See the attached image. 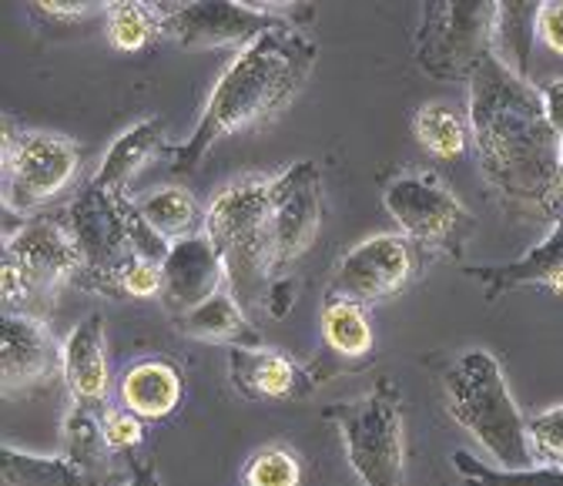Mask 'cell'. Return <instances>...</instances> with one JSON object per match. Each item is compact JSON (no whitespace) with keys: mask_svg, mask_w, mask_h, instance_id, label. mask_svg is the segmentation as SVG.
<instances>
[{"mask_svg":"<svg viewBox=\"0 0 563 486\" xmlns=\"http://www.w3.org/2000/svg\"><path fill=\"white\" fill-rule=\"evenodd\" d=\"M540 286H547L553 296H560L563 299V265H556V268H550L543 279H540Z\"/></svg>","mask_w":563,"mask_h":486,"instance_id":"39","label":"cell"},{"mask_svg":"<svg viewBox=\"0 0 563 486\" xmlns=\"http://www.w3.org/2000/svg\"><path fill=\"white\" fill-rule=\"evenodd\" d=\"M289 8L282 4H185V8H165V34L178 41L185 51L201 47H249L262 34L289 24Z\"/></svg>","mask_w":563,"mask_h":486,"instance_id":"10","label":"cell"},{"mask_svg":"<svg viewBox=\"0 0 563 486\" xmlns=\"http://www.w3.org/2000/svg\"><path fill=\"white\" fill-rule=\"evenodd\" d=\"M60 353L54 332L27 312H4L0 325V376H4V396L24 393L31 386L47 383L60 373Z\"/></svg>","mask_w":563,"mask_h":486,"instance_id":"14","label":"cell"},{"mask_svg":"<svg viewBox=\"0 0 563 486\" xmlns=\"http://www.w3.org/2000/svg\"><path fill=\"white\" fill-rule=\"evenodd\" d=\"M242 483L245 486H299L302 483V463L286 446H262L245 463Z\"/></svg>","mask_w":563,"mask_h":486,"instance_id":"30","label":"cell"},{"mask_svg":"<svg viewBox=\"0 0 563 486\" xmlns=\"http://www.w3.org/2000/svg\"><path fill=\"white\" fill-rule=\"evenodd\" d=\"M339 427L345 460L363 486H402V412L393 383H379L369 393L329 409Z\"/></svg>","mask_w":563,"mask_h":486,"instance_id":"5","label":"cell"},{"mask_svg":"<svg viewBox=\"0 0 563 486\" xmlns=\"http://www.w3.org/2000/svg\"><path fill=\"white\" fill-rule=\"evenodd\" d=\"M128 195H108L98 185H88L67 208V229L81 255V275L91 289L114 296V279L121 265L131 258L128 242Z\"/></svg>","mask_w":563,"mask_h":486,"instance_id":"9","label":"cell"},{"mask_svg":"<svg viewBox=\"0 0 563 486\" xmlns=\"http://www.w3.org/2000/svg\"><path fill=\"white\" fill-rule=\"evenodd\" d=\"M319 325H322V339L325 345L342 356V360H366L373 353V322L366 316V306L352 302L345 296L329 292L319 312Z\"/></svg>","mask_w":563,"mask_h":486,"instance_id":"24","label":"cell"},{"mask_svg":"<svg viewBox=\"0 0 563 486\" xmlns=\"http://www.w3.org/2000/svg\"><path fill=\"white\" fill-rule=\"evenodd\" d=\"M81 148L54 131L11 134L4 121V201L11 212H34L78 178Z\"/></svg>","mask_w":563,"mask_h":486,"instance_id":"8","label":"cell"},{"mask_svg":"<svg viewBox=\"0 0 563 486\" xmlns=\"http://www.w3.org/2000/svg\"><path fill=\"white\" fill-rule=\"evenodd\" d=\"M456 473L470 486H563V470L556 466H530V470H493L470 456L466 450L453 453Z\"/></svg>","mask_w":563,"mask_h":486,"instance_id":"29","label":"cell"},{"mask_svg":"<svg viewBox=\"0 0 563 486\" xmlns=\"http://www.w3.org/2000/svg\"><path fill=\"white\" fill-rule=\"evenodd\" d=\"M527 430H530L533 460L543 463V466L563 470V402H556V406L530 416Z\"/></svg>","mask_w":563,"mask_h":486,"instance_id":"31","label":"cell"},{"mask_svg":"<svg viewBox=\"0 0 563 486\" xmlns=\"http://www.w3.org/2000/svg\"><path fill=\"white\" fill-rule=\"evenodd\" d=\"M128 456H131V479H128V486H162L158 473H155V463H148L145 456H134V453H128Z\"/></svg>","mask_w":563,"mask_h":486,"instance_id":"37","label":"cell"},{"mask_svg":"<svg viewBox=\"0 0 563 486\" xmlns=\"http://www.w3.org/2000/svg\"><path fill=\"white\" fill-rule=\"evenodd\" d=\"M412 134L433 158H443V162L463 158V152L470 145V128H466L463 114L453 104H443V101H430V104H422L416 111Z\"/></svg>","mask_w":563,"mask_h":486,"instance_id":"26","label":"cell"},{"mask_svg":"<svg viewBox=\"0 0 563 486\" xmlns=\"http://www.w3.org/2000/svg\"><path fill=\"white\" fill-rule=\"evenodd\" d=\"M185 396V379L178 366L165 360H141L134 363L121 383H118V399L124 409H131L141 420H165L181 406Z\"/></svg>","mask_w":563,"mask_h":486,"instance_id":"19","label":"cell"},{"mask_svg":"<svg viewBox=\"0 0 563 486\" xmlns=\"http://www.w3.org/2000/svg\"><path fill=\"white\" fill-rule=\"evenodd\" d=\"M316 64V41L292 24H282L242 47L211 88L198 124L185 145L172 152V168L188 175L222 137L249 131L286 108L306 85Z\"/></svg>","mask_w":563,"mask_h":486,"instance_id":"2","label":"cell"},{"mask_svg":"<svg viewBox=\"0 0 563 486\" xmlns=\"http://www.w3.org/2000/svg\"><path fill=\"white\" fill-rule=\"evenodd\" d=\"M383 205L402 229V235L430 252L460 255L476 229L466 205L433 172L396 175L383 188Z\"/></svg>","mask_w":563,"mask_h":486,"instance_id":"6","label":"cell"},{"mask_svg":"<svg viewBox=\"0 0 563 486\" xmlns=\"http://www.w3.org/2000/svg\"><path fill=\"white\" fill-rule=\"evenodd\" d=\"M219 248L239 296L258 286L272 265V178H245L222 188L205 208V229Z\"/></svg>","mask_w":563,"mask_h":486,"instance_id":"4","label":"cell"},{"mask_svg":"<svg viewBox=\"0 0 563 486\" xmlns=\"http://www.w3.org/2000/svg\"><path fill=\"white\" fill-rule=\"evenodd\" d=\"M322 225V172L316 162H296L272 178V265L286 272L309 252Z\"/></svg>","mask_w":563,"mask_h":486,"instance_id":"11","label":"cell"},{"mask_svg":"<svg viewBox=\"0 0 563 486\" xmlns=\"http://www.w3.org/2000/svg\"><path fill=\"white\" fill-rule=\"evenodd\" d=\"M470 128L479 172L510 212L553 216L563 142L543 114L540 91L493 54L470 78Z\"/></svg>","mask_w":563,"mask_h":486,"instance_id":"1","label":"cell"},{"mask_svg":"<svg viewBox=\"0 0 563 486\" xmlns=\"http://www.w3.org/2000/svg\"><path fill=\"white\" fill-rule=\"evenodd\" d=\"M537 37L547 51L563 57V4H540L537 14Z\"/></svg>","mask_w":563,"mask_h":486,"instance_id":"34","label":"cell"},{"mask_svg":"<svg viewBox=\"0 0 563 486\" xmlns=\"http://www.w3.org/2000/svg\"><path fill=\"white\" fill-rule=\"evenodd\" d=\"M108 443H104V430H101V409L95 412L91 406H70L64 416V456L75 460L78 466H85L88 473H98V466L104 463Z\"/></svg>","mask_w":563,"mask_h":486,"instance_id":"28","label":"cell"},{"mask_svg":"<svg viewBox=\"0 0 563 486\" xmlns=\"http://www.w3.org/2000/svg\"><path fill=\"white\" fill-rule=\"evenodd\" d=\"M101 430H104V443L111 453H134L141 443H145V420L134 416L131 409L118 406V409H101Z\"/></svg>","mask_w":563,"mask_h":486,"instance_id":"33","label":"cell"},{"mask_svg":"<svg viewBox=\"0 0 563 486\" xmlns=\"http://www.w3.org/2000/svg\"><path fill=\"white\" fill-rule=\"evenodd\" d=\"M60 373L67 393L78 406L101 409L111 389V366H108V345H104V319L101 312L85 316L70 335L64 339Z\"/></svg>","mask_w":563,"mask_h":486,"instance_id":"17","label":"cell"},{"mask_svg":"<svg viewBox=\"0 0 563 486\" xmlns=\"http://www.w3.org/2000/svg\"><path fill=\"white\" fill-rule=\"evenodd\" d=\"M165 145V124L162 118H141L131 128H124L114 142L108 145L91 185H98L108 195H124L131 178L145 172L148 162L162 152Z\"/></svg>","mask_w":563,"mask_h":486,"instance_id":"18","label":"cell"},{"mask_svg":"<svg viewBox=\"0 0 563 486\" xmlns=\"http://www.w3.org/2000/svg\"><path fill=\"white\" fill-rule=\"evenodd\" d=\"M104 34L111 41V47L137 54L148 44H155L165 34V8L155 4H137V0H128V4H108L104 8Z\"/></svg>","mask_w":563,"mask_h":486,"instance_id":"27","label":"cell"},{"mask_svg":"<svg viewBox=\"0 0 563 486\" xmlns=\"http://www.w3.org/2000/svg\"><path fill=\"white\" fill-rule=\"evenodd\" d=\"M537 14H540V4L510 0V4L493 8V24H489V54L497 57L514 78H523V81H527L530 51L537 41Z\"/></svg>","mask_w":563,"mask_h":486,"instance_id":"21","label":"cell"},{"mask_svg":"<svg viewBox=\"0 0 563 486\" xmlns=\"http://www.w3.org/2000/svg\"><path fill=\"white\" fill-rule=\"evenodd\" d=\"M44 21H60V24H75V21H85L91 14H104L101 8L95 4H64V0H47V4H37L34 8Z\"/></svg>","mask_w":563,"mask_h":486,"instance_id":"36","label":"cell"},{"mask_svg":"<svg viewBox=\"0 0 563 486\" xmlns=\"http://www.w3.org/2000/svg\"><path fill=\"white\" fill-rule=\"evenodd\" d=\"M4 262L18 268L27 286V299L54 296L70 275H81V255L64 219L24 222L14 235H8Z\"/></svg>","mask_w":563,"mask_h":486,"instance_id":"13","label":"cell"},{"mask_svg":"<svg viewBox=\"0 0 563 486\" xmlns=\"http://www.w3.org/2000/svg\"><path fill=\"white\" fill-rule=\"evenodd\" d=\"M540 101H543V114L553 128V134L563 142V78H550L540 88Z\"/></svg>","mask_w":563,"mask_h":486,"instance_id":"35","label":"cell"},{"mask_svg":"<svg viewBox=\"0 0 563 486\" xmlns=\"http://www.w3.org/2000/svg\"><path fill=\"white\" fill-rule=\"evenodd\" d=\"M0 483L4 486H95V473L67 456H34L14 446L0 450Z\"/></svg>","mask_w":563,"mask_h":486,"instance_id":"25","label":"cell"},{"mask_svg":"<svg viewBox=\"0 0 563 486\" xmlns=\"http://www.w3.org/2000/svg\"><path fill=\"white\" fill-rule=\"evenodd\" d=\"M563 216V145H560V162H556V191H553V219Z\"/></svg>","mask_w":563,"mask_h":486,"instance_id":"38","label":"cell"},{"mask_svg":"<svg viewBox=\"0 0 563 486\" xmlns=\"http://www.w3.org/2000/svg\"><path fill=\"white\" fill-rule=\"evenodd\" d=\"M553 232L537 245L530 248L527 255L507 262V265H489V268H473L476 279L486 286V299H497L523 283H540L543 275L556 265H563V216L553 219Z\"/></svg>","mask_w":563,"mask_h":486,"instance_id":"23","label":"cell"},{"mask_svg":"<svg viewBox=\"0 0 563 486\" xmlns=\"http://www.w3.org/2000/svg\"><path fill=\"white\" fill-rule=\"evenodd\" d=\"M225 279L229 272L219 248L211 245L205 232H198L191 239L175 242L168 258L162 262V302L178 319L208 302L211 296H219Z\"/></svg>","mask_w":563,"mask_h":486,"instance_id":"15","label":"cell"},{"mask_svg":"<svg viewBox=\"0 0 563 486\" xmlns=\"http://www.w3.org/2000/svg\"><path fill=\"white\" fill-rule=\"evenodd\" d=\"M229 376L245 399L265 402H302L316 389L312 376L296 360L275 350H262V345L258 350H232Z\"/></svg>","mask_w":563,"mask_h":486,"instance_id":"16","label":"cell"},{"mask_svg":"<svg viewBox=\"0 0 563 486\" xmlns=\"http://www.w3.org/2000/svg\"><path fill=\"white\" fill-rule=\"evenodd\" d=\"M175 329L181 335H191V339L222 342V345H229V350H258V345H262L258 329L249 322V316L242 312L239 299L229 296V292L211 296L198 309L178 316Z\"/></svg>","mask_w":563,"mask_h":486,"instance_id":"20","label":"cell"},{"mask_svg":"<svg viewBox=\"0 0 563 486\" xmlns=\"http://www.w3.org/2000/svg\"><path fill=\"white\" fill-rule=\"evenodd\" d=\"M134 205H137L141 219H145L168 245L191 239L205 229V212L188 188L162 185V188L148 191L145 198H137Z\"/></svg>","mask_w":563,"mask_h":486,"instance_id":"22","label":"cell"},{"mask_svg":"<svg viewBox=\"0 0 563 486\" xmlns=\"http://www.w3.org/2000/svg\"><path fill=\"white\" fill-rule=\"evenodd\" d=\"M114 296H128V299H152L162 296V265L148 262V258H137L131 255L118 279H114Z\"/></svg>","mask_w":563,"mask_h":486,"instance_id":"32","label":"cell"},{"mask_svg":"<svg viewBox=\"0 0 563 486\" xmlns=\"http://www.w3.org/2000/svg\"><path fill=\"white\" fill-rule=\"evenodd\" d=\"M446 412L483 446L500 470H530V430L520 412L504 366L486 350H466L443 369Z\"/></svg>","mask_w":563,"mask_h":486,"instance_id":"3","label":"cell"},{"mask_svg":"<svg viewBox=\"0 0 563 486\" xmlns=\"http://www.w3.org/2000/svg\"><path fill=\"white\" fill-rule=\"evenodd\" d=\"M416 275V245L399 232H379L352 245L332 272L329 292L360 306H376L406 289Z\"/></svg>","mask_w":563,"mask_h":486,"instance_id":"12","label":"cell"},{"mask_svg":"<svg viewBox=\"0 0 563 486\" xmlns=\"http://www.w3.org/2000/svg\"><path fill=\"white\" fill-rule=\"evenodd\" d=\"M497 4H427L416 27V64L440 81H470L489 57Z\"/></svg>","mask_w":563,"mask_h":486,"instance_id":"7","label":"cell"}]
</instances>
